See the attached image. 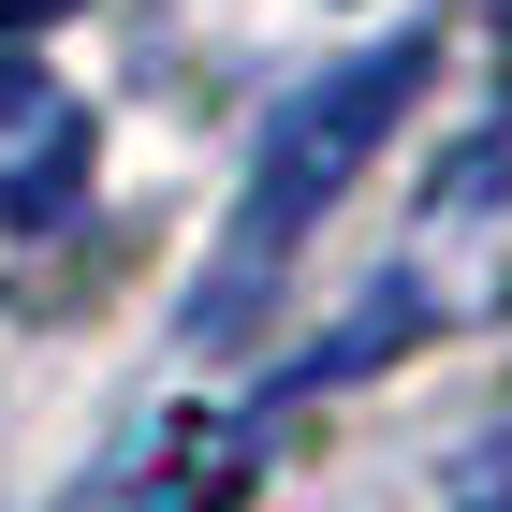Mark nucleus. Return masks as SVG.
<instances>
[{"mask_svg":"<svg viewBox=\"0 0 512 512\" xmlns=\"http://www.w3.org/2000/svg\"><path fill=\"white\" fill-rule=\"evenodd\" d=\"M425 103V44H366V59H337V74L278 118V147H264V176H249V205H235V278L205 293V337L220 322H249L278 293V264H293V235H308L322 205L366 176V147H381L395 118Z\"/></svg>","mask_w":512,"mask_h":512,"instance_id":"f257e3e1","label":"nucleus"},{"mask_svg":"<svg viewBox=\"0 0 512 512\" xmlns=\"http://www.w3.org/2000/svg\"><path fill=\"white\" fill-rule=\"evenodd\" d=\"M88 191V103L44 59H0V235H30Z\"/></svg>","mask_w":512,"mask_h":512,"instance_id":"f03ea898","label":"nucleus"},{"mask_svg":"<svg viewBox=\"0 0 512 512\" xmlns=\"http://www.w3.org/2000/svg\"><path fill=\"white\" fill-rule=\"evenodd\" d=\"M454 512H512V439H498V454H469V483H454Z\"/></svg>","mask_w":512,"mask_h":512,"instance_id":"7ed1b4c3","label":"nucleus"},{"mask_svg":"<svg viewBox=\"0 0 512 512\" xmlns=\"http://www.w3.org/2000/svg\"><path fill=\"white\" fill-rule=\"evenodd\" d=\"M59 15H88V0H0V30H59Z\"/></svg>","mask_w":512,"mask_h":512,"instance_id":"20e7f679","label":"nucleus"}]
</instances>
